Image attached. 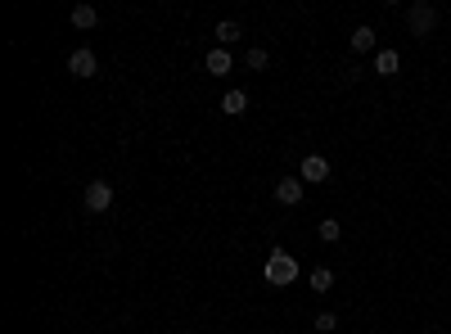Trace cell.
I'll return each mask as SVG.
<instances>
[{"mask_svg": "<svg viewBox=\"0 0 451 334\" xmlns=\"http://www.w3.org/2000/svg\"><path fill=\"white\" fill-rule=\"evenodd\" d=\"M293 280H298V257L275 249L271 257H266V284H275V289H289Z\"/></svg>", "mask_w": 451, "mask_h": 334, "instance_id": "6da1fadb", "label": "cell"}, {"mask_svg": "<svg viewBox=\"0 0 451 334\" xmlns=\"http://www.w3.org/2000/svg\"><path fill=\"white\" fill-rule=\"evenodd\" d=\"M406 23H411V32H415V36H429L438 27V9L425 5V0H415V5L406 9Z\"/></svg>", "mask_w": 451, "mask_h": 334, "instance_id": "7a4b0ae2", "label": "cell"}, {"mask_svg": "<svg viewBox=\"0 0 451 334\" xmlns=\"http://www.w3.org/2000/svg\"><path fill=\"white\" fill-rule=\"evenodd\" d=\"M86 208H91V213H109L113 208V185L109 181H86Z\"/></svg>", "mask_w": 451, "mask_h": 334, "instance_id": "3957f363", "label": "cell"}, {"mask_svg": "<svg viewBox=\"0 0 451 334\" xmlns=\"http://www.w3.org/2000/svg\"><path fill=\"white\" fill-rule=\"evenodd\" d=\"M68 73H72V77H95V73H100V59H95V50H86V45H82V50H72L68 54Z\"/></svg>", "mask_w": 451, "mask_h": 334, "instance_id": "277c9868", "label": "cell"}, {"mask_svg": "<svg viewBox=\"0 0 451 334\" xmlns=\"http://www.w3.org/2000/svg\"><path fill=\"white\" fill-rule=\"evenodd\" d=\"M298 181H303V185H307V181H316V185H321V181H330V158L307 154V158H303V167H298Z\"/></svg>", "mask_w": 451, "mask_h": 334, "instance_id": "5b68a950", "label": "cell"}, {"mask_svg": "<svg viewBox=\"0 0 451 334\" xmlns=\"http://www.w3.org/2000/svg\"><path fill=\"white\" fill-rule=\"evenodd\" d=\"M275 204H280V208H298L303 204V181L280 176V181H275Z\"/></svg>", "mask_w": 451, "mask_h": 334, "instance_id": "8992f818", "label": "cell"}, {"mask_svg": "<svg viewBox=\"0 0 451 334\" xmlns=\"http://www.w3.org/2000/svg\"><path fill=\"white\" fill-rule=\"evenodd\" d=\"M204 68H208V77H226L230 68H235V59H230V50H208V59H204Z\"/></svg>", "mask_w": 451, "mask_h": 334, "instance_id": "52a82bcc", "label": "cell"}, {"mask_svg": "<svg viewBox=\"0 0 451 334\" xmlns=\"http://www.w3.org/2000/svg\"><path fill=\"white\" fill-rule=\"evenodd\" d=\"M397 68H402V54L397 50H379L375 54V73H379V77H397Z\"/></svg>", "mask_w": 451, "mask_h": 334, "instance_id": "ba28073f", "label": "cell"}, {"mask_svg": "<svg viewBox=\"0 0 451 334\" xmlns=\"http://www.w3.org/2000/svg\"><path fill=\"white\" fill-rule=\"evenodd\" d=\"M239 36H244V27H239L235 18H222V23H217V45H222V50H226V45H235Z\"/></svg>", "mask_w": 451, "mask_h": 334, "instance_id": "9c48e42d", "label": "cell"}, {"mask_svg": "<svg viewBox=\"0 0 451 334\" xmlns=\"http://www.w3.org/2000/svg\"><path fill=\"white\" fill-rule=\"evenodd\" d=\"M95 23H100V9H95V5H77V9H72V27H82V32H91Z\"/></svg>", "mask_w": 451, "mask_h": 334, "instance_id": "30bf717a", "label": "cell"}, {"mask_svg": "<svg viewBox=\"0 0 451 334\" xmlns=\"http://www.w3.org/2000/svg\"><path fill=\"white\" fill-rule=\"evenodd\" d=\"M244 109H248V95H244V91H226V95H222V113H230V118H239Z\"/></svg>", "mask_w": 451, "mask_h": 334, "instance_id": "8fae6325", "label": "cell"}, {"mask_svg": "<svg viewBox=\"0 0 451 334\" xmlns=\"http://www.w3.org/2000/svg\"><path fill=\"white\" fill-rule=\"evenodd\" d=\"M307 280H312L316 294H330L334 289V271H330V266H312V275H307Z\"/></svg>", "mask_w": 451, "mask_h": 334, "instance_id": "7c38bea8", "label": "cell"}, {"mask_svg": "<svg viewBox=\"0 0 451 334\" xmlns=\"http://www.w3.org/2000/svg\"><path fill=\"white\" fill-rule=\"evenodd\" d=\"M352 50H375V27H357L352 32Z\"/></svg>", "mask_w": 451, "mask_h": 334, "instance_id": "4fadbf2b", "label": "cell"}, {"mask_svg": "<svg viewBox=\"0 0 451 334\" xmlns=\"http://www.w3.org/2000/svg\"><path fill=\"white\" fill-rule=\"evenodd\" d=\"M244 63H248V68H253V73H262V68H266V63H271V54H266V50H262V45H253V50H248V54H244Z\"/></svg>", "mask_w": 451, "mask_h": 334, "instance_id": "5bb4252c", "label": "cell"}, {"mask_svg": "<svg viewBox=\"0 0 451 334\" xmlns=\"http://www.w3.org/2000/svg\"><path fill=\"white\" fill-rule=\"evenodd\" d=\"M339 235H343V226L334 222V217H325V222H321V240H325V244H334Z\"/></svg>", "mask_w": 451, "mask_h": 334, "instance_id": "9a60e30c", "label": "cell"}, {"mask_svg": "<svg viewBox=\"0 0 451 334\" xmlns=\"http://www.w3.org/2000/svg\"><path fill=\"white\" fill-rule=\"evenodd\" d=\"M316 330H321V334H334V330H339V317H334V312H321V317H316Z\"/></svg>", "mask_w": 451, "mask_h": 334, "instance_id": "2e32d148", "label": "cell"}]
</instances>
